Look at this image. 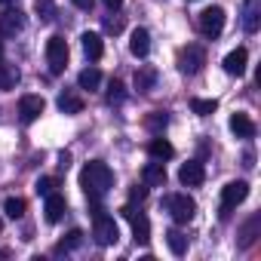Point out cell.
<instances>
[{"instance_id":"1","label":"cell","mask_w":261,"mask_h":261,"mask_svg":"<svg viewBox=\"0 0 261 261\" xmlns=\"http://www.w3.org/2000/svg\"><path fill=\"white\" fill-rule=\"evenodd\" d=\"M80 188H83V194H86L89 200H101V197L114 188V172H111V166L101 163V160L86 163L83 172H80Z\"/></svg>"},{"instance_id":"2","label":"cell","mask_w":261,"mask_h":261,"mask_svg":"<svg viewBox=\"0 0 261 261\" xmlns=\"http://www.w3.org/2000/svg\"><path fill=\"white\" fill-rule=\"evenodd\" d=\"M92 237H95L98 246H114L120 240V227H117L114 215H105L101 209L92 212Z\"/></svg>"},{"instance_id":"3","label":"cell","mask_w":261,"mask_h":261,"mask_svg":"<svg viewBox=\"0 0 261 261\" xmlns=\"http://www.w3.org/2000/svg\"><path fill=\"white\" fill-rule=\"evenodd\" d=\"M163 206H166V212L175 218V224H188V221L197 215V203H194L188 194H169V197L163 200Z\"/></svg>"},{"instance_id":"4","label":"cell","mask_w":261,"mask_h":261,"mask_svg":"<svg viewBox=\"0 0 261 261\" xmlns=\"http://www.w3.org/2000/svg\"><path fill=\"white\" fill-rule=\"evenodd\" d=\"M46 65H49V74L65 71V65H68V40L62 34H53L46 40Z\"/></svg>"},{"instance_id":"5","label":"cell","mask_w":261,"mask_h":261,"mask_svg":"<svg viewBox=\"0 0 261 261\" xmlns=\"http://www.w3.org/2000/svg\"><path fill=\"white\" fill-rule=\"evenodd\" d=\"M206 65V49L200 43H188L178 49V71L181 74H200Z\"/></svg>"},{"instance_id":"6","label":"cell","mask_w":261,"mask_h":261,"mask_svg":"<svg viewBox=\"0 0 261 261\" xmlns=\"http://www.w3.org/2000/svg\"><path fill=\"white\" fill-rule=\"evenodd\" d=\"M246 197H249V185L246 181H227L221 188V218H227Z\"/></svg>"},{"instance_id":"7","label":"cell","mask_w":261,"mask_h":261,"mask_svg":"<svg viewBox=\"0 0 261 261\" xmlns=\"http://www.w3.org/2000/svg\"><path fill=\"white\" fill-rule=\"evenodd\" d=\"M197 25H200V34H203V37H218V34L224 31V10H221V7L203 10Z\"/></svg>"},{"instance_id":"8","label":"cell","mask_w":261,"mask_h":261,"mask_svg":"<svg viewBox=\"0 0 261 261\" xmlns=\"http://www.w3.org/2000/svg\"><path fill=\"white\" fill-rule=\"evenodd\" d=\"M120 212H123V218H126L129 224H133L136 243H148V240H151V221H148V218H145V215H142V212L133 206V203H129V206H123Z\"/></svg>"},{"instance_id":"9","label":"cell","mask_w":261,"mask_h":261,"mask_svg":"<svg viewBox=\"0 0 261 261\" xmlns=\"http://www.w3.org/2000/svg\"><path fill=\"white\" fill-rule=\"evenodd\" d=\"M178 181H181L185 188H200V185L206 181V169H203V163H200V160H188V163H181V169H178Z\"/></svg>"},{"instance_id":"10","label":"cell","mask_w":261,"mask_h":261,"mask_svg":"<svg viewBox=\"0 0 261 261\" xmlns=\"http://www.w3.org/2000/svg\"><path fill=\"white\" fill-rule=\"evenodd\" d=\"M25 28V13L22 10H4L0 13V37H16Z\"/></svg>"},{"instance_id":"11","label":"cell","mask_w":261,"mask_h":261,"mask_svg":"<svg viewBox=\"0 0 261 261\" xmlns=\"http://www.w3.org/2000/svg\"><path fill=\"white\" fill-rule=\"evenodd\" d=\"M43 108H46L43 95H22V98H19V114H22L25 123H34V120L43 114Z\"/></svg>"},{"instance_id":"12","label":"cell","mask_w":261,"mask_h":261,"mask_svg":"<svg viewBox=\"0 0 261 261\" xmlns=\"http://www.w3.org/2000/svg\"><path fill=\"white\" fill-rule=\"evenodd\" d=\"M246 62H249L246 46H237V49H230V53L224 56V71H227L230 77H243V74H246Z\"/></svg>"},{"instance_id":"13","label":"cell","mask_w":261,"mask_h":261,"mask_svg":"<svg viewBox=\"0 0 261 261\" xmlns=\"http://www.w3.org/2000/svg\"><path fill=\"white\" fill-rule=\"evenodd\" d=\"M261 25V0H246L243 4V31L255 34Z\"/></svg>"},{"instance_id":"14","label":"cell","mask_w":261,"mask_h":261,"mask_svg":"<svg viewBox=\"0 0 261 261\" xmlns=\"http://www.w3.org/2000/svg\"><path fill=\"white\" fill-rule=\"evenodd\" d=\"M129 53H133L136 59H145L151 53V34L145 28H136L133 34H129Z\"/></svg>"},{"instance_id":"15","label":"cell","mask_w":261,"mask_h":261,"mask_svg":"<svg viewBox=\"0 0 261 261\" xmlns=\"http://www.w3.org/2000/svg\"><path fill=\"white\" fill-rule=\"evenodd\" d=\"M142 185H148V188H163V185H166V166H163L160 160L148 163V166L142 169Z\"/></svg>"},{"instance_id":"16","label":"cell","mask_w":261,"mask_h":261,"mask_svg":"<svg viewBox=\"0 0 261 261\" xmlns=\"http://www.w3.org/2000/svg\"><path fill=\"white\" fill-rule=\"evenodd\" d=\"M43 200H46V206H43V212H46V221H49V224L62 221V218H65V212H68V203H65V197H62V194H49V197H43Z\"/></svg>"},{"instance_id":"17","label":"cell","mask_w":261,"mask_h":261,"mask_svg":"<svg viewBox=\"0 0 261 261\" xmlns=\"http://www.w3.org/2000/svg\"><path fill=\"white\" fill-rule=\"evenodd\" d=\"M230 133L237 139H255V123L249 114H233L230 117Z\"/></svg>"},{"instance_id":"18","label":"cell","mask_w":261,"mask_h":261,"mask_svg":"<svg viewBox=\"0 0 261 261\" xmlns=\"http://www.w3.org/2000/svg\"><path fill=\"white\" fill-rule=\"evenodd\" d=\"M80 40H83V53H86V59L98 62V59L105 56V40H101V34H95V31H86Z\"/></svg>"},{"instance_id":"19","label":"cell","mask_w":261,"mask_h":261,"mask_svg":"<svg viewBox=\"0 0 261 261\" xmlns=\"http://www.w3.org/2000/svg\"><path fill=\"white\" fill-rule=\"evenodd\" d=\"M258 237H261V215H252V218L240 227V249H249Z\"/></svg>"},{"instance_id":"20","label":"cell","mask_w":261,"mask_h":261,"mask_svg":"<svg viewBox=\"0 0 261 261\" xmlns=\"http://www.w3.org/2000/svg\"><path fill=\"white\" fill-rule=\"evenodd\" d=\"M133 83H136V89H139V92H151V89L157 86V68H151V65L139 68V71H136V77H133Z\"/></svg>"},{"instance_id":"21","label":"cell","mask_w":261,"mask_h":261,"mask_svg":"<svg viewBox=\"0 0 261 261\" xmlns=\"http://www.w3.org/2000/svg\"><path fill=\"white\" fill-rule=\"evenodd\" d=\"M148 154H151V160H169V157H175V148L166 142V139H151L148 142Z\"/></svg>"},{"instance_id":"22","label":"cell","mask_w":261,"mask_h":261,"mask_svg":"<svg viewBox=\"0 0 261 261\" xmlns=\"http://www.w3.org/2000/svg\"><path fill=\"white\" fill-rule=\"evenodd\" d=\"M56 105H59L62 114H80V111H83V98H80L77 92H62V95L56 98Z\"/></svg>"},{"instance_id":"23","label":"cell","mask_w":261,"mask_h":261,"mask_svg":"<svg viewBox=\"0 0 261 261\" xmlns=\"http://www.w3.org/2000/svg\"><path fill=\"white\" fill-rule=\"evenodd\" d=\"M77 83H80V89H98V83H101V71L98 68H83L80 71V77H77Z\"/></svg>"},{"instance_id":"24","label":"cell","mask_w":261,"mask_h":261,"mask_svg":"<svg viewBox=\"0 0 261 261\" xmlns=\"http://www.w3.org/2000/svg\"><path fill=\"white\" fill-rule=\"evenodd\" d=\"M166 243H169V249H172L175 255H185V252H188V237H185L178 227L166 230Z\"/></svg>"},{"instance_id":"25","label":"cell","mask_w":261,"mask_h":261,"mask_svg":"<svg viewBox=\"0 0 261 261\" xmlns=\"http://www.w3.org/2000/svg\"><path fill=\"white\" fill-rule=\"evenodd\" d=\"M166 123H169V117H166L163 111H151V114L145 117V126L151 129L154 136H160V133H163V129H166Z\"/></svg>"},{"instance_id":"26","label":"cell","mask_w":261,"mask_h":261,"mask_svg":"<svg viewBox=\"0 0 261 261\" xmlns=\"http://www.w3.org/2000/svg\"><path fill=\"white\" fill-rule=\"evenodd\" d=\"M19 83V71L7 62H0V89H13Z\"/></svg>"},{"instance_id":"27","label":"cell","mask_w":261,"mask_h":261,"mask_svg":"<svg viewBox=\"0 0 261 261\" xmlns=\"http://www.w3.org/2000/svg\"><path fill=\"white\" fill-rule=\"evenodd\" d=\"M34 13L40 22H53L56 19V0H34Z\"/></svg>"},{"instance_id":"28","label":"cell","mask_w":261,"mask_h":261,"mask_svg":"<svg viewBox=\"0 0 261 261\" xmlns=\"http://www.w3.org/2000/svg\"><path fill=\"white\" fill-rule=\"evenodd\" d=\"M25 209H28V203H25L22 197H7V200H4V212H7L10 218H22Z\"/></svg>"},{"instance_id":"29","label":"cell","mask_w":261,"mask_h":261,"mask_svg":"<svg viewBox=\"0 0 261 261\" xmlns=\"http://www.w3.org/2000/svg\"><path fill=\"white\" fill-rule=\"evenodd\" d=\"M215 108H218V101H215V98H191V111H194V114H200V117L215 114Z\"/></svg>"},{"instance_id":"30","label":"cell","mask_w":261,"mask_h":261,"mask_svg":"<svg viewBox=\"0 0 261 261\" xmlns=\"http://www.w3.org/2000/svg\"><path fill=\"white\" fill-rule=\"evenodd\" d=\"M80 243H83V230H77V227H74V230H71V233H68L65 240H59L56 252H71V249H77Z\"/></svg>"},{"instance_id":"31","label":"cell","mask_w":261,"mask_h":261,"mask_svg":"<svg viewBox=\"0 0 261 261\" xmlns=\"http://www.w3.org/2000/svg\"><path fill=\"white\" fill-rule=\"evenodd\" d=\"M108 105H120L123 98H126V92H123V83L120 80H111V86H108Z\"/></svg>"},{"instance_id":"32","label":"cell","mask_w":261,"mask_h":261,"mask_svg":"<svg viewBox=\"0 0 261 261\" xmlns=\"http://www.w3.org/2000/svg\"><path fill=\"white\" fill-rule=\"evenodd\" d=\"M56 188H59V178H40L37 185H34V191H37V197H49V194H56Z\"/></svg>"},{"instance_id":"33","label":"cell","mask_w":261,"mask_h":261,"mask_svg":"<svg viewBox=\"0 0 261 261\" xmlns=\"http://www.w3.org/2000/svg\"><path fill=\"white\" fill-rule=\"evenodd\" d=\"M145 197H148V185H136L133 191H129V200H133V203H145Z\"/></svg>"},{"instance_id":"34","label":"cell","mask_w":261,"mask_h":261,"mask_svg":"<svg viewBox=\"0 0 261 261\" xmlns=\"http://www.w3.org/2000/svg\"><path fill=\"white\" fill-rule=\"evenodd\" d=\"M120 28H123V19H105V31H114L117 34Z\"/></svg>"},{"instance_id":"35","label":"cell","mask_w":261,"mask_h":261,"mask_svg":"<svg viewBox=\"0 0 261 261\" xmlns=\"http://www.w3.org/2000/svg\"><path fill=\"white\" fill-rule=\"evenodd\" d=\"M71 4H74L77 10H86V13H89V10L95 7V0H71Z\"/></svg>"},{"instance_id":"36","label":"cell","mask_w":261,"mask_h":261,"mask_svg":"<svg viewBox=\"0 0 261 261\" xmlns=\"http://www.w3.org/2000/svg\"><path fill=\"white\" fill-rule=\"evenodd\" d=\"M101 4H105L108 10H120V7H123V0H101Z\"/></svg>"},{"instance_id":"37","label":"cell","mask_w":261,"mask_h":261,"mask_svg":"<svg viewBox=\"0 0 261 261\" xmlns=\"http://www.w3.org/2000/svg\"><path fill=\"white\" fill-rule=\"evenodd\" d=\"M0 62H4V43H0Z\"/></svg>"},{"instance_id":"38","label":"cell","mask_w":261,"mask_h":261,"mask_svg":"<svg viewBox=\"0 0 261 261\" xmlns=\"http://www.w3.org/2000/svg\"><path fill=\"white\" fill-rule=\"evenodd\" d=\"M0 4H13V0H0Z\"/></svg>"},{"instance_id":"39","label":"cell","mask_w":261,"mask_h":261,"mask_svg":"<svg viewBox=\"0 0 261 261\" xmlns=\"http://www.w3.org/2000/svg\"><path fill=\"white\" fill-rule=\"evenodd\" d=\"M0 230H4V218H0Z\"/></svg>"}]
</instances>
